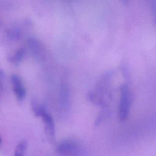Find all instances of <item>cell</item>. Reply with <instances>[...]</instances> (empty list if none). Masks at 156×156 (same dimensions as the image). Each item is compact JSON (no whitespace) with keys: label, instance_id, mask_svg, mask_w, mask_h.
Masks as SVG:
<instances>
[{"label":"cell","instance_id":"4","mask_svg":"<svg viewBox=\"0 0 156 156\" xmlns=\"http://www.w3.org/2000/svg\"><path fill=\"white\" fill-rule=\"evenodd\" d=\"M78 148L77 144L70 140H64L60 142L57 147L56 151L60 155H67L74 153Z\"/></svg>","mask_w":156,"mask_h":156},{"label":"cell","instance_id":"7","mask_svg":"<svg viewBox=\"0 0 156 156\" xmlns=\"http://www.w3.org/2000/svg\"><path fill=\"white\" fill-rule=\"evenodd\" d=\"M25 53V49L24 48H21L8 58V61L13 64H18L23 60Z\"/></svg>","mask_w":156,"mask_h":156},{"label":"cell","instance_id":"9","mask_svg":"<svg viewBox=\"0 0 156 156\" xmlns=\"http://www.w3.org/2000/svg\"><path fill=\"white\" fill-rule=\"evenodd\" d=\"M7 33L9 37L12 39H18L21 37V33L18 30H11Z\"/></svg>","mask_w":156,"mask_h":156},{"label":"cell","instance_id":"5","mask_svg":"<svg viewBox=\"0 0 156 156\" xmlns=\"http://www.w3.org/2000/svg\"><path fill=\"white\" fill-rule=\"evenodd\" d=\"M28 45L32 53L37 58H42L43 56V47L39 41L35 38H30L28 40Z\"/></svg>","mask_w":156,"mask_h":156},{"label":"cell","instance_id":"8","mask_svg":"<svg viewBox=\"0 0 156 156\" xmlns=\"http://www.w3.org/2000/svg\"><path fill=\"white\" fill-rule=\"evenodd\" d=\"M27 147V142L26 140H23L18 144L13 156H24Z\"/></svg>","mask_w":156,"mask_h":156},{"label":"cell","instance_id":"6","mask_svg":"<svg viewBox=\"0 0 156 156\" xmlns=\"http://www.w3.org/2000/svg\"><path fill=\"white\" fill-rule=\"evenodd\" d=\"M111 110L109 109L108 105L103 107L102 109L99 113L95 120L94 126L96 127L99 126L106 119H108L109 115L111 114Z\"/></svg>","mask_w":156,"mask_h":156},{"label":"cell","instance_id":"3","mask_svg":"<svg viewBox=\"0 0 156 156\" xmlns=\"http://www.w3.org/2000/svg\"><path fill=\"white\" fill-rule=\"evenodd\" d=\"M11 82L13 90L17 100L22 101L26 96V90L21 78L16 75H12Z\"/></svg>","mask_w":156,"mask_h":156},{"label":"cell","instance_id":"2","mask_svg":"<svg viewBox=\"0 0 156 156\" xmlns=\"http://www.w3.org/2000/svg\"><path fill=\"white\" fill-rule=\"evenodd\" d=\"M38 117H41L43 120L45 126V132L49 141L50 142H54L55 139L56 129L52 115L44 107L39 113Z\"/></svg>","mask_w":156,"mask_h":156},{"label":"cell","instance_id":"10","mask_svg":"<svg viewBox=\"0 0 156 156\" xmlns=\"http://www.w3.org/2000/svg\"><path fill=\"white\" fill-rule=\"evenodd\" d=\"M1 138H0V144H1Z\"/></svg>","mask_w":156,"mask_h":156},{"label":"cell","instance_id":"1","mask_svg":"<svg viewBox=\"0 0 156 156\" xmlns=\"http://www.w3.org/2000/svg\"><path fill=\"white\" fill-rule=\"evenodd\" d=\"M121 98L118 106V115L121 122L126 121L129 116L132 95L129 85L124 84L120 88Z\"/></svg>","mask_w":156,"mask_h":156}]
</instances>
